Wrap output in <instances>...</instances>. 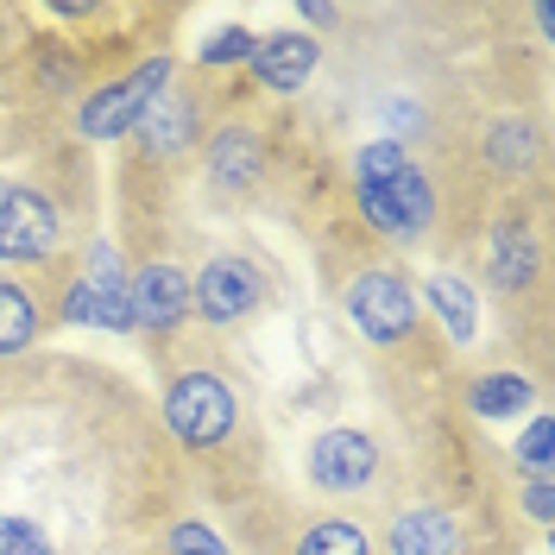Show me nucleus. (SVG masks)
Here are the masks:
<instances>
[{
    "mask_svg": "<svg viewBox=\"0 0 555 555\" xmlns=\"http://www.w3.org/2000/svg\"><path fill=\"white\" fill-rule=\"evenodd\" d=\"M480 158L492 177H524L543 165V120L537 114H499L480 139Z\"/></svg>",
    "mask_w": 555,
    "mask_h": 555,
    "instance_id": "obj_14",
    "label": "nucleus"
},
{
    "mask_svg": "<svg viewBox=\"0 0 555 555\" xmlns=\"http://www.w3.org/2000/svg\"><path fill=\"white\" fill-rule=\"evenodd\" d=\"M171 555H234L208 524H171Z\"/></svg>",
    "mask_w": 555,
    "mask_h": 555,
    "instance_id": "obj_21",
    "label": "nucleus"
},
{
    "mask_svg": "<svg viewBox=\"0 0 555 555\" xmlns=\"http://www.w3.org/2000/svg\"><path fill=\"white\" fill-rule=\"evenodd\" d=\"M524 512L537 524H550V480H530V492H524Z\"/></svg>",
    "mask_w": 555,
    "mask_h": 555,
    "instance_id": "obj_24",
    "label": "nucleus"
},
{
    "mask_svg": "<svg viewBox=\"0 0 555 555\" xmlns=\"http://www.w3.org/2000/svg\"><path fill=\"white\" fill-rule=\"evenodd\" d=\"M69 322H89V328H133V310H127V272H120V253L114 246H89L82 259V278L69 284Z\"/></svg>",
    "mask_w": 555,
    "mask_h": 555,
    "instance_id": "obj_8",
    "label": "nucleus"
},
{
    "mask_svg": "<svg viewBox=\"0 0 555 555\" xmlns=\"http://www.w3.org/2000/svg\"><path fill=\"white\" fill-rule=\"evenodd\" d=\"M203 145H208L203 171H208V183H215L221 196H246V190H259V177H266V139H259V127L228 120V127H215Z\"/></svg>",
    "mask_w": 555,
    "mask_h": 555,
    "instance_id": "obj_9",
    "label": "nucleus"
},
{
    "mask_svg": "<svg viewBox=\"0 0 555 555\" xmlns=\"http://www.w3.org/2000/svg\"><path fill=\"white\" fill-rule=\"evenodd\" d=\"M253 44H259L253 33L228 26V33L215 38V44H203V64H241V57H253Z\"/></svg>",
    "mask_w": 555,
    "mask_h": 555,
    "instance_id": "obj_23",
    "label": "nucleus"
},
{
    "mask_svg": "<svg viewBox=\"0 0 555 555\" xmlns=\"http://www.w3.org/2000/svg\"><path fill=\"white\" fill-rule=\"evenodd\" d=\"M304 26H341V13L335 7H304Z\"/></svg>",
    "mask_w": 555,
    "mask_h": 555,
    "instance_id": "obj_25",
    "label": "nucleus"
},
{
    "mask_svg": "<svg viewBox=\"0 0 555 555\" xmlns=\"http://www.w3.org/2000/svg\"><path fill=\"white\" fill-rule=\"evenodd\" d=\"M530 398H537V385L524 373H486V379L467 385V411L474 416H518L530 411Z\"/></svg>",
    "mask_w": 555,
    "mask_h": 555,
    "instance_id": "obj_18",
    "label": "nucleus"
},
{
    "mask_svg": "<svg viewBox=\"0 0 555 555\" xmlns=\"http://www.w3.org/2000/svg\"><path fill=\"white\" fill-rule=\"evenodd\" d=\"M423 291H429L436 315L449 322V341H461V347L474 341V328H480V304H474V284H467V278H454V272H436L429 284H423Z\"/></svg>",
    "mask_w": 555,
    "mask_h": 555,
    "instance_id": "obj_17",
    "label": "nucleus"
},
{
    "mask_svg": "<svg viewBox=\"0 0 555 555\" xmlns=\"http://www.w3.org/2000/svg\"><path fill=\"white\" fill-rule=\"evenodd\" d=\"M38 328H44L38 291L26 284V278L0 272V360H20V353L38 341Z\"/></svg>",
    "mask_w": 555,
    "mask_h": 555,
    "instance_id": "obj_16",
    "label": "nucleus"
},
{
    "mask_svg": "<svg viewBox=\"0 0 555 555\" xmlns=\"http://www.w3.org/2000/svg\"><path fill=\"white\" fill-rule=\"evenodd\" d=\"M385 555H467L461 512L449 505H404L385 518Z\"/></svg>",
    "mask_w": 555,
    "mask_h": 555,
    "instance_id": "obj_10",
    "label": "nucleus"
},
{
    "mask_svg": "<svg viewBox=\"0 0 555 555\" xmlns=\"http://www.w3.org/2000/svg\"><path fill=\"white\" fill-rule=\"evenodd\" d=\"M7 33H13V20H7V13H0V57H7Z\"/></svg>",
    "mask_w": 555,
    "mask_h": 555,
    "instance_id": "obj_26",
    "label": "nucleus"
},
{
    "mask_svg": "<svg viewBox=\"0 0 555 555\" xmlns=\"http://www.w3.org/2000/svg\"><path fill=\"white\" fill-rule=\"evenodd\" d=\"M139 145H145V158H183L190 145H203V107L190 89H165L152 114L139 120Z\"/></svg>",
    "mask_w": 555,
    "mask_h": 555,
    "instance_id": "obj_13",
    "label": "nucleus"
},
{
    "mask_svg": "<svg viewBox=\"0 0 555 555\" xmlns=\"http://www.w3.org/2000/svg\"><path fill=\"white\" fill-rule=\"evenodd\" d=\"M353 196H360V215L379 234H391V241H429L436 208H442L429 171L416 165L398 139H366L353 152Z\"/></svg>",
    "mask_w": 555,
    "mask_h": 555,
    "instance_id": "obj_1",
    "label": "nucleus"
},
{
    "mask_svg": "<svg viewBox=\"0 0 555 555\" xmlns=\"http://www.w3.org/2000/svg\"><path fill=\"white\" fill-rule=\"evenodd\" d=\"M64 246V215L51 208L44 190L7 183L0 190V266H44Z\"/></svg>",
    "mask_w": 555,
    "mask_h": 555,
    "instance_id": "obj_5",
    "label": "nucleus"
},
{
    "mask_svg": "<svg viewBox=\"0 0 555 555\" xmlns=\"http://www.w3.org/2000/svg\"><path fill=\"white\" fill-rule=\"evenodd\" d=\"M518 461L537 474V480H550V416L537 411V423L524 429V442H518Z\"/></svg>",
    "mask_w": 555,
    "mask_h": 555,
    "instance_id": "obj_22",
    "label": "nucleus"
},
{
    "mask_svg": "<svg viewBox=\"0 0 555 555\" xmlns=\"http://www.w3.org/2000/svg\"><path fill=\"white\" fill-rule=\"evenodd\" d=\"M347 322H353V328H360L373 347L411 341V328H416L411 278L391 272V266H366V272L347 284Z\"/></svg>",
    "mask_w": 555,
    "mask_h": 555,
    "instance_id": "obj_4",
    "label": "nucleus"
},
{
    "mask_svg": "<svg viewBox=\"0 0 555 555\" xmlns=\"http://www.w3.org/2000/svg\"><path fill=\"white\" fill-rule=\"evenodd\" d=\"M253 82L259 89H272V95H297L304 82L315 76V64H322V44H315L310 33H272L253 44Z\"/></svg>",
    "mask_w": 555,
    "mask_h": 555,
    "instance_id": "obj_12",
    "label": "nucleus"
},
{
    "mask_svg": "<svg viewBox=\"0 0 555 555\" xmlns=\"http://www.w3.org/2000/svg\"><path fill=\"white\" fill-rule=\"evenodd\" d=\"M379 461H385V449L366 436V429H322V436L310 442V454H304L310 486L315 492H335V499L366 492V486L379 480Z\"/></svg>",
    "mask_w": 555,
    "mask_h": 555,
    "instance_id": "obj_7",
    "label": "nucleus"
},
{
    "mask_svg": "<svg viewBox=\"0 0 555 555\" xmlns=\"http://www.w3.org/2000/svg\"><path fill=\"white\" fill-rule=\"evenodd\" d=\"M165 423H171V436L183 449H221L228 436H234V423H241V391L221 379L215 366H190V373H177L165 385Z\"/></svg>",
    "mask_w": 555,
    "mask_h": 555,
    "instance_id": "obj_2",
    "label": "nucleus"
},
{
    "mask_svg": "<svg viewBox=\"0 0 555 555\" xmlns=\"http://www.w3.org/2000/svg\"><path fill=\"white\" fill-rule=\"evenodd\" d=\"M0 555H64L51 543V530L26 512H0Z\"/></svg>",
    "mask_w": 555,
    "mask_h": 555,
    "instance_id": "obj_20",
    "label": "nucleus"
},
{
    "mask_svg": "<svg viewBox=\"0 0 555 555\" xmlns=\"http://www.w3.org/2000/svg\"><path fill=\"white\" fill-rule=\"evenodd\" d=\"M291 555H379V543H373V530H360V524L322 518V524H310V530H297V550Z\"/></svg>",
    "mask_w": 555,
    "mask_h": 555,
    "instance_id": "obj_19",
    "label": "nucleus"
},
{
    "mask_svg": "<svg viewBox=\"0 0 555 555\" xmlns=\"http://www.w3.org/2000/svg\"><path fill=\"white\" fill-rule=\"evenodd\" d=\"M171 89V64L165 57H145L139 69H127V76H114V82H102V89H89L82 95V114H76V127H82V139H120V133H139V120L152 114V102Z\"/></svg>",
    "mask_w": 555,
    "mask_h": 555,
    "instance_id": "obj_3",
    "label": "nucleus"
},
{
    "mask_svg": "<svg viewBox=\"0 0 555 555\" xmlns=\"http://www.w3.org/2000/svg\"><path fill=\"white\" fill-rule=\"evenodd\" d=\"M537 272H543V246H537V234H524L518 221H499V234H492V246H486V278H492V291L512 304V297H524V291L537 284Z\"/></svg>",
    "mask_w": 555,
    "mask_h": 555,
    "instance_id": "obj_15",
    "label": "nucleus"
},
{
    "mask_svg": "<svg viewBox=\"0 0 555 555\" xmlns=\"http://www.w3.org/2000/svg\"><path fill=\"white\" fill-rule=\"evenodd\" d=\"M272 297V278L259 259H241V253H221V259H208L203 272L190 278V310L203 315V322H241L253 315L259 304Z\"/></svg>",
    "mask_w": 555,
    "mask_h": 555,
    "instance_id": "obj_6",
    "label": "nucleus"
},
{
    "mask_svg": "<svg viewBox=\"0 0 555 555\" xmlns=\"http://www.w3.org/2000/svg\"><path fill=\"white\" fill-rule=\"evenodd\" d=\"M127 310H133L139 328H152V335H171L177 322L190 315V278L177 272L171 259H152V266H139L127 278Z\"/></svg>",
    "mask_w": 555,
    "mask_h": 555,
    "instance_id": "obj_11",
    "label": "nucleus"
}]
</instances>
